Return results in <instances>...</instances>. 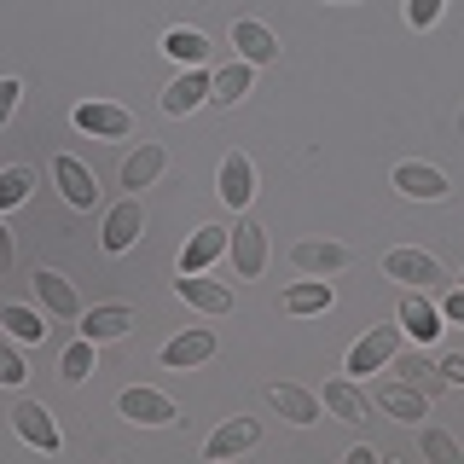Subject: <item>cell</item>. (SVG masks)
Listing matches in <instances>:
<instances>
[{
  "label": "cell",
  "mask_w": 464,
  "mask_h": 464,
  "mask_svg": "<svg viewBox=\"0 0 464 464\" xmlns=\"http://www.w3.org/2000/svg\"><path fill=\"white\" fill-rule=\"evenodd\" d=\"M383 273H389V279H401L406 290H441L447 285L441 261H435L430 250H389L383 256Z\"/></svg>",
  "instance_id": "cell-1"
},
{
  "label": "cell",
  "mask_w": 464,
  "mask_h": 464,
  "mask_svg": "<svg viewBox=\"0 0 464 464\" xmlns=\"http://www.w3.org/2000/svg\"><path fill=\"white\" fill-rule=\"evenodd\" d=\"M12 430H18L35 453H58V424H53V412L41 401H18V406H12Z\"/></svg>",
  "instance_id": "cell-7"
},
{
  "label": "cell",
  "mask_w": 464,
  "mask_h": 464,
  "mask_svg": "<svg viewBox=\"0 0 464 464\" xmlns=\"http://www.w3.org/2000/svg\"><path fill=\"white\" fill-rule=\"evenodd\" d=\"M459 122H464V116H459Z\"/></svg>",
  "instance_id": "cell-40"
},
{
  "label": "cell",
  "mask_w": 464,
  "mask_h": 464,
  "mask_svg": "<svg viewBox=\"0 0 464 464\" xmlns=\"http://www.w3.org/2000/svg\"><path fill=\"white\" fill-rule=\"evenodd\" d=\"M395 192L401 198H418V203H441L453 186H447V174L430 169V163H401L395 169Z\"/></svg>",
  "instance_id": "cell-13"
},
{
  "label": "cell",
  "mask_w": 464,
  "mask_h": 464,
  "mask_svg": "<svg viewBox=\"0 0 464 464\" xmlns=\"http://www.w3.org/2000/svg\"><path fill=\"white\" fill-rule=\"evenodd\" d=\"M18 93H24V82H12V76L0 82V128L12 122V111H18Z\"/></svg>",
  "instance_id": "cell-35"
},
{
  "label": "cell",
  "mask_w": 464,
  "mask_h": 464,
  "mask_svg": "<svg viewBox=\"0 0 464 464\" xmlns=\"http://www.w3.org/2000/svg\"><path fill=\"white\" fill-rule=\"evenodd\" d=\"M418 453H424L430 464H464L459 441H453L447 430H435V424H424V430H418Z\"/></svg>",
  "instance_id": "cell-28"
},
{
  "label": "cell",
  "mask_w": 464,
  "mask_h": 464,
  "mask_svg": "<svg viewBox=\"0 0 464 464\" xmlns=\"http://www.w3.org/2000/svg\"><path fill=\"white\" fill-rule=\"evenodd\" d=\"M227 244H232V232H227V227H198L192 238H186V250H180V273H203L215 256L227 250Z\"/></svg>",
  "instance_id": "cell-21"
},
{
  "label": "cell",
  "mask_w": 464,
  "mask_h": 464,
  "mask_svg": "<svg viewBox=\"0 0 464 464\" xmlns=\"http://www.w3.org/2000/svg\"><path fill=\"white\" fill-rule=\"evenodd\" d=\"M163 169H169V151H163V145H140V151L122 163V186H128V192H145V186H151Z\"/></svg>",
  "instance_id": "cell-23"
},
{
  "label": "cell",
  "mask_w": 464,
  "mask_h": 464,
  "mask_svg": "<svg viewBox=\"0 0 464 464\" xmlns=\"http://www.w3.org/2000/svg\"><path fill=\"white\" fill-rule=\"evenodd\" d=\"M12 267V232H6V221H0V273Z\"/></svg>",
  "instance_id": "cell-38"
},
{
  "label": "cell",
  "mask_w": 464,
  "mask_h": 464,
  "mask_svg": "<svg viewBox=\"0 0 464 464\" xmlns=\"http://www.w3.org/2000/svg\"><path fill=\"white\" fill-rule=\"evenodd\" d=\"M198 105H209V76L203 70H180L163 87V116H192Z\"/></svg>",
  "instance_id": "cell-14"
},
{
  "label": "cell",
  "mask_w": 464,
  "mask_h": 464,
  "mask_svg": "<svg viewBox=\"0 0 464 464\" xmlns=\"http://www.w3.org/2000/svg\"><path fill=\"white\" fill-rule=\"evenodd\" d=\"M76 128L82 134H99V140H128L134 134V116L122 105H76Z\"/></svg>",
  "instance_id": "cell-17"
},
{
  "label": "cell",
  "mask_w": 464,
  "mask_h": 464,
  "mask_svg": "<svg viewBox=\"0 0 464 464\" xmlns=\"http://www.w3.org/2000/svg\"><path fill=\"white\" fill-rule=\"evenodd\" d=\"M331 6H348V0H331Z\"/></svg>",
  "instance_id": "cell-39"
},
{
  "label": "cell",
  "mask_w": 464,
  "mask_h": 464,
  "mask_svg": "<svg viewBox=\"0 0 464 464\" xmlns=\"http://www.w3.org/2000/svg\"><path fill=\"white\" fill-rule=\"evenodd\" d=\"M441 314L453 319V325H464V285L459 290H447V302H441Z\"/></svg>",
  "instance_id": "cell-37"
},
{
  "label": "cell",
  "mask_w": 464,
  "mask_h": 464,
  "mask_svg": "<svg viewBox=\"0 0 464 464\" xmlns=\"http://www.w3.org/2000/svg\"><path fill=\"white\" fill-rule=\"evenodd\" d=\"M331 302H337V290H331L325 279H302V285H290L279 296V308L285 314H325Z\"/></svg>",
  "instance_id": "cell-24"
},
{
  "label": "cell",
  "mask_w": 464,
  "mask_h": 464,
  "mask_svg": "<svg viewBox=\"0 0 464 464\" xmlns=\"http://www.w3.org/2000/svg\"><path fill=\"white\" fill-rule=\"evenodd\" d=\"M325 412L337 418V424H366L372 395L354 383V377H331V383H325Z\"/></svg>",
  "instance_id": "cell-12"
},
{
  "label": "cell",
  "mask_w": 464,
  "mask_h": 464,
  "mask_svg": "<svg viewBox=\"0 0 464 464\" xmlns=\"http://www.w3.org/2000/svg\"><path fill=\"white\" fill-rule=\"evenodd\" d=\"M435 372H441V383H464V354H447Z\"/></svg>",
  "instance_id": "cell-36"
},
{
  "label": "cell",
  "mask_w": 464,
  "mask_h": 464,
  "mask_svg": "<svg viewBox=\"0 0 464 464\" xmlns=\"http://www.w3.org/2000/svg\"><path fill=\"white\" fill-rule=\"evenodd\" d=\"M267 401L279 406V418H285V424H296V430L319 424V395H314V389H302V383H273Z\"/></svg>",
  "instance_id": "cell-15"
},
{
  "label": "cell",
  "mask_w": 464,
  "mask_h": 464,
  "mask_svg": "<svg viewBox=\"0 0 464 464\" xmlns=\"http://www.w3.org/2000/svg\"><path fill=\"white\" fill-rule=\"evenodd\" d=\"M290 261H296V273H308V279H325V273L348 267V250H343V244H296Z\"/></svg>",
  "instance_id": "cell-22"
},
{
  "label": "cell",
  "mask_w": 464,
  "mask_h": 464,
  "mask_svg": "<svg viewBox=\"0 0 464 464\" xmlns=\"http://www.w3.org/2000/svg\"><path fill=\"white\" fill-rule=\"evenodd\" d=\"M232 47H238L244 64H273V58H279V35L256 18H238L232 24Z\"/></svg>",
  "instance_id": "cell-16"
},
{
  "label": "cell",
  "mask_w": 464,
  "mask_h": 464,
  "mask_svg": "<svg viewBox=\"0 0 464 464\" xmlns=\"http://www.w3.org/2000/svg\"><path fill=\"white\" fill-rule=\"evenodd\" d=\"M435 18H441V0H406V24L412 29H430Z\"/></svg>",
  "instance_id": "cell-33"
},
{
  "label": "cell",
  "mask_w": 464,
  "mask_h": 464,
  "mask_svg": "<svg viewBox=\"0 0 464 464\" xmlns=\"http://www.w3.org/2000/svg\"><path fill=\"white\" fill-rule=\"evenodd\" d=\"M0 325H6L18 343H41V337H47V325H41L29 308H18V302H6V308H0Z\"/></svg>",
  "instance_id": "cell-29"
},
{
  "label": "cell",
  "mask_w": 464,
  "mask_h": 464,
  "mask_svg": "<svg viewBox=\"0 0 464 464\" xmlns=\"http://www.w3.org/2000/svg\"><path fill=\"white\" fill-rule=\"evenodd\" d=\"M29 192H35V169H0V209H12V203H24Z\"/></svg>",
  "instance_id": "cell-31"
},
{
  "label": "cell",
  "mask_w": 464,
  "mask_h": 464,
  "mask_svg": "<svg viewBox=\"0 0 464 464\" xmlns=\"http://www.w3.org/2000/svg\"><path fill=\"white\" fill-rule=\"evenodd\" d=\"M140 232H145V203H140V192H128V198L105 215V250H111V256L134 250Z\"/></svg>",
  "instance_id": "cell-5"
},
{
  "label": "cell",
  "mask_w": 464,
  "mask_h": 464,
  "mask_svg": "<svg viewBox=\"0 0 464 464\" xmlns=\"http://www.w3.org/2000/svg\"><path fill=\"white\" fill-rule=\"evenodd\" d=\"M116 412L128 418V424H140V430H163V424H174V401L163 395V389H122V401H116Z\"/></svg>",
  "instance_id": "cell-2"
},
{
  "label": "cell",
  "mask_w": 464,
  "mask_h": 464,
  "mask_svg": "<svg viewBox=\"0 0 464 464\" xmlns=\"http://www.w3.org/2000/svg\"><path fill=\"white\" fill-rule=\"evenodd\" d=\"M53 180H58V192H64V203L70 209H93L99 203V186H93V174H87L70 151H58L53 157Z\"/></svg>",
  "instance_id": "cell-9"
},
{
  "label": "cell",
  "mask_w": 464,
  "mask_h": 464,
  "mask_svg": "<svg viewBox=\"0 0 464 464\" xmlns=\"http://www.w3.org/2000/svg\"><path fill=\"white\" fill-rule=\"evenodd\" d=\"M174 296L192 302L198 314H232V290L221 279H203V273H180V279H174Z\"/></svg>",
  "instance_id": "cell-11"
},
{
  "label": "cell",
  "mask_w": 464,
  "mask_h": 464,
  "mask_svg": "<svg viewBox=\"0 0 464 464\" xmlns=\"http://www.w3.org/2000/svg\"><path fill=\"white\" fill-rule=\"evenodd\" d=\"M128 331H134V308H122V302L82 314V337L87 343H116V337H128Z\"/></svg>",
  "instance_id": "cell-20"
},
{
  "label": "cell",
  "mask_w": 464,
  "mask_h": 464,
  "mask_svg": "<svg viewBox=\"0 0 464 464\" xmlns=\"http://www.w3.org/2000/svg\"><path fill=\"white\" fill-rule=\"evenodd\" d=\"M35 296L47 302V314H58V319H82V296H76V285H70L64 273L41 267L35 273Z\"/></svg>",
  "instance_id": "cell-19"
},
{
  "label": "cell",
  "mask_w": 464,
  "mask_h": 464,
  "mask_svg": "<svg viewBox=\"0 0 464 464\" xmlns=\"http://www.w3.org/2000/svg\"><path fill=\"white\" fill-rule=\"evenodd\" d=\"M401 331H406V337H418V343H435V337H441V314H435L430 302L412 290V296L401 302Z\"/></svg>",
  "instance_id": "cell-25"
},
{
  "label": "cell",
  "mask_w": 464,
  "mask_h": 464,
  "mask_svg": "<svg viewBox=\"0 0 464 464\" xmlns=\"http://www.w3.org/2000/svg\"><path fill=\"white\" fill-rule=\"evenodd\" d=\"M93 348L99 343H76V348H64V360H58V377H64V383H87V377H93Z\"/></svg>",
  "instance_id": "cell-30"
},
{
  "label": "cell",
  "mask_w": 464,
  "mask_h": 464,
  "mask_svg": "<svg viewBox=\"0 0 464 464\" xmlns=\"http://www.w3.org/2000/svg\"><path fill=\"white\" fill-rule=\"evenodd\" d=\"M215 198L232 203V209H250V198H256V169H250V157H244V151H227V157H221Z\"/></svg>",
  "instance_id": "cell-6"
},
{
  "label": "cell",
  "mask_w": 464,
  "mask_h": 464,
  "mask_svg": "<svg viewBox=\"0 0 464 464\" xmlns=\"http://www.w3.org/2000/svg\"><path fill=\"white\" fill-rule=\"evenodd\" d=\"M395 354H401V325H372L366 337L354 343V354H348V377H372L377 366H389Z\"/></svg>",
  "instance_id": "cell-3"
},
{
  "label": "cell",
  "mask_w": 464,
  "mask_h": 464,
  "mask_svg": "<svg viewBox=\"0 0 464 464\" xmlns=\"http://www.w3.org/2000/svg\"><path fill=\"white\" fill-rule=\"evenodd\" d=\"M372 406H383L401 424H418V418L430 412V395L418 383H406V377H395V383H372Z\"/></svg>",
  "instance_id": "cell-4"
},
{
  "label": "cell",
  "mask_w": 464,
  "mask_h": 464,
  "mask_svg": "<svg viewBox=\"0 0 464 464\" xmlns=\"http://www.w3.org/2000/svg\"><path fill=\"white\" fill-rule=\"evenodd\" d=\"M250 93V64H244V58H232V64L221 70V76H209V105H238V99Z\"/></svg>",
  "instance_id": "cell-26"
},
{
  "label": "cell",
  "mask_w": 464,
  "mask_h": 464,
  "mask_svg": "<svg viewBox=\"0 0 464 464\" xmlns=\"http://www.w3.org/2000/svg\"><path fill=\"white\" fill-rule=\"evenodd\" d=\"M256 441H261V424H256V418H227V424L203 441V459H215V464H221V459H238V453H250Z\"/></svg>",
  "instance_id": "cell-10"
},
{
  "label": "cell",
  "mask_w": 464,
  "mask_h": 464,
  "mask_svg": "<svg viewBox=\"0 0 464 464\" xmlns=\"http://www.w3.org/2000/svg\"><path fill=\"white\" fill-rule=\"evenodd\" d=\"M24 360H18V348H12V343H0V383H24Z\"/></svg>",
  "instance_id": "cell-34"
},
{
  "label": "cell",
  "mask_w": 464,
  "mask_h": 464,
  "mask_svg": "<svg viewBox=\"0 0 464 464\" xmlns=\"http://www.w3.org/2000/svg\"><path fill=\"white\" fill-rule=\"evenodd\" d=\"M163 53L174 58V64L198 70L203 58H209V35H198V29H169V35H163Z\"/></svg>",
  "instance_id": "cell-27"
},
{
  "label": "cell",
  "mask_w": 464,
  "mask_h": 464,
  "mask_svg": "<svg viewBox=\"0 0 464 464\" xmlns=\"http://www.w3.org/2000/svg\"><path fill=\"white\" fill-rule=\"evenodd\" d=\"M401 377H406V383H418L424 395H430V389H441V372H435L424 354H401Z\"/></svg>",
  "instance_id": "cell-32"
},
{
  "label": "cell",
  "mask_w": 464,
  "mask_h": 464,
  "mask_svg": "<svg viewBox=\"0 0 464 464\" xmlns=\"http://www.w3.org/2000/svg\"><path fill=\"white\" fill-rule=\"evenodd\" d=\"M215 354V331H180L174 343H163V366L169 372H192Z\"/></svg>",
  "instance_id": "cell-18"
},
{
  "label": "cell",
  "mask_w": 464,
  "mask_h": 464,
  "mask_svg": "<svg viewBox=\"0 0 464 464\" xmlns=\"http://www.w3.org/2000/svg\"><path fill=\"white\" fill-rule=\"evenodd\" d=\"M261 267H267V232L256 221H238L232 227V273L238 279H261Z\"/></svg>",
  "instance_id": "cell-8"
}]
</instances>
